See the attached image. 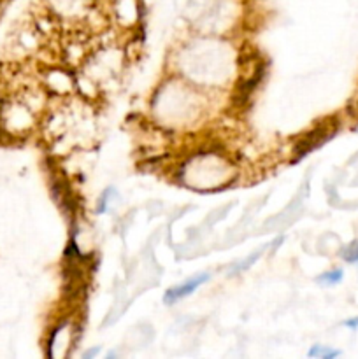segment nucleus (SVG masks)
<instances>
[{
    "label": "nucleus",
    "instance_id": "f257e3e1",
    "mask_svg": "<svg viewBox=\"0 0 358 359\" xmlns=\"http://www.w3.org/2000/svg\"><path fill=\"white\" fill-rule=\"evenodd\" d=\"M336 130L337 128L332 125V123H323L321 126H316L312 132L305 133V135L302 137V139L298 140L293 147L295 161L300 160V158H304L305 154H309L311 151H314L316 147L323 146V144H325L330 137H333Z\"/></svg>",
    "mask_w": 358,
    "mask_h": 359
},
{
    "label": "nucleus",
    "instance_id": "20e7f679",
    "mask_svg": "<svg viewBox=\"0 0 358 359\" xmlns=\"http://www.w3.org/2000/svg\"><path fill=\"white\" fill-rule=\"evenodd\" d=\"M309 358H319V359H333L340 356V351L330 349L325 346H312L311 351L307 353Z\"/></svg>",
    "mask_w": 358,
    "mask_h": 359
},
{
    "label": "nucleus",
    "instance_id": "0eeeda50",
    "mask_svg": "<svg viewBox=\"0 0 358 359\" xmlns=\"http://www.w3.org/2000/svg\"><path fill=\"white\" fill-rule=\"evenodd\" d=\"M343 259L347 263H358V242H353L343 251Z\"/></svg>",
    "mask_w": 358,
    "mask_h": 359
},
{
    "label": "nucleus",
    "instance_id": "6e6552de",
    "mask_svg": "<svg viewBox=\"0 0 358 359\" xmlns=\"http://www.w3.org/2000/svg\"><path fill=\"white\" fill-rule=\"evenodd\" d=\"M98 353H100V347H91V349H88L86 353L83 354L84 359H91L95 356H98Z\"/></svg>",
    "mask_w": 358,
    "mask_h": 359
},
{
    "label": "nucleus",
    "instance_id": "7ed1b4c3",
    "mask_svg": "<svg viewBox=\"0 0 358 359\" xmlns=\"http://www.w3.org/2000/svg\"><path fill=\"white\" fill-rule=\"evenodd\" d=\"M274 242H276V241H274ZM274 242H270V244L263 245L262 249H258V251H255V252H253L251 256H248V258H246L244 262H242V263H239V265H234V266H232V270H230V272H228V276H237V273L244 272L246 269H249V266H251L253 263H255L256 259L260 258V256H262V255H265V252L269 251V248H272V245H274ZM272 249H276V248H272Z\"/></svg>",
    "mask_w": 358,
    "mask_h": 359
},
{
    "label": "nucleus",
    "instance_id": "39448f33",
    "mask_svg": "<svg viewBox=\"0 0 358 359\" xmlns=\"http://www.w3.org/2000/svg\"><path fill=\"white\" fill-rule=\"evenodd\" d=\"M343 277H344L343 270L333 269V270H329V272L321 273V276L318 277V283L325 284V286H336V284H339L340 280H343Z\"/></svg>",
    "mask_w": 358,
    "mask_h": 359
},
{
    "label": "nucleus",
    "instance_id": "f03ea898",
    "mask_svg": "<svg viewBox=\"0 0 358 359\" xmlns=\"http://www.w3.org/2000/svg\"><path fill=\"white\" fill-rule=\"evenodd\" d=\"M211 279L209 273H197V276L190 277L188 280H185V283L178 284V286H172L171 290L165 291L164 294V302L167 305H174L175 302L183 300V298L190 297V294L195 293L197 290H199L200 286H204V284L207 283V280Z\"/></svg>",
    "mask_w": 358,
    "mask_h": 359
},
{
    "label": "nucleus",
    "instance_id": "1a4fd4ad",
    "mask_svg": "<svg viewBox=\"0 0 358 359\" xmlns=\"http://www.w3.org/2000/svg\"><path fill=\"white\" fill-rule=\"evenodd\" d=\"M343 325L346 326V328H350V330H358V318L347 319V321H344Z\"/></svg>",
    "mask_w": 358,
    "mask_h": 359
},
{
    "label": "nucleus",
    "instance_id": "423d86ee",
    "mask_svg": "<svg viewBox=\"0 0 358 359\" xmlns=\"http://www.w3.org/2000/svg\"><path fill=\"white\" fill-rule=\"evenodd\" d=\"M112 195H114V189H112V188L105 189V191L100 195V198H98L97 209H95V212H97V214H104L105 210H107L109 200H111Z\"/></svg>",
    "mask_w": 358,
    "mask_h": 359
}]
</instances>
